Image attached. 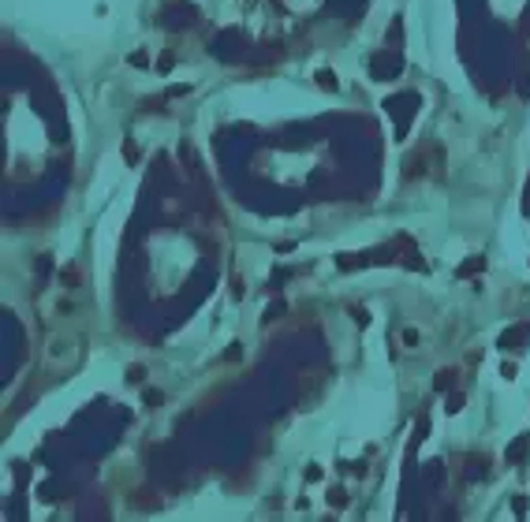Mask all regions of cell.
I'll list each match as a JSON object with an SVG mask.
<instances>
[{"label": "cell", "instance_id": "2", "mask_svg": "<svg viewBox=\"0 0 530 522\" xmlns=\"http://www.w3.org/2000/svg\"><path fill=\"white\" fill-rule=\"evenodd\" d=\"M474 269H486V258H470V261H467V265L459 269V276H470Z\"/></svg>", "mask_w": 530, "mask_h": 522}, {"label": "cell", "instance_id": "3", "mask_svg": "<svg viewBox=\"0 0 530 522\" xmlns=\"http://www.w3.org/2000/svg\"><path fill=\"white\" fill-rule=\"evenodd\" d=\"M444 411H448V414H459V411H463V395H459V392L448 395V407H444Z\"/></svg>", "mask_w": 530, "mask_h": 522}, {"label": "cell", "instance_id": "1", "mask_svg": "<svg viewBox=\"0 0 530 522\" xmlns=\"http://www.w3.org/2000/svg\"><path fill=\"white\" fill-rule=\"evenodd\" d=\"M317 82H321V90H336V75L333 71H317Z\"/></svg>", "mask_w": 530, "mask_h": 522}]
</instances>
